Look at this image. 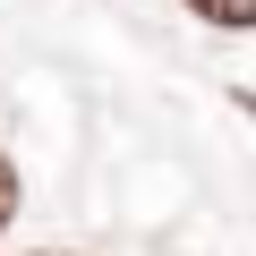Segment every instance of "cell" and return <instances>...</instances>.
<instances>
[{"label":"cell","mask_w":256,"mask_h":256,"mask_svg":"<svg viewBox=\"0 0 256 256\" xmlns=\"http://www.w3.org/2000/svg\"><path fill=\"white\" fill-rule=\"evenodd\" d=\"M188 9H196L205 26H222V34H248V26H256V0H188Z\"/></svg>","instance_id":"cell-1"},{"label":"cell","mask_w":256,"mask_h":256,"mask_svg":"<svg viewBox=\"0 0 256 256\" xmlns=\"http://www.w3.org/2000/svg\"><path fill=\"white\" fill-rule=\"evenodd\" d=\"M9 222H18V162L0 154V230H9Z\"/></svg>","instance_id":"cell-2"},{"label":"cell","mask_w":256,"mask_h":256,"mask_svg":"<svg viewBox=\"0 0 256 256\" xmlns=\"http://www.w3.org/2000/svg\"><path fill=\"white\" fill-rule=\"evenodd\" d=\"M34 256H68V248H34Z\"/></svg>","instance_id":"cell-3"}]
</instances>
